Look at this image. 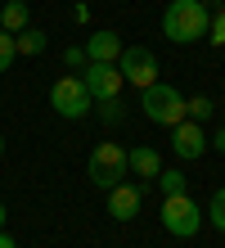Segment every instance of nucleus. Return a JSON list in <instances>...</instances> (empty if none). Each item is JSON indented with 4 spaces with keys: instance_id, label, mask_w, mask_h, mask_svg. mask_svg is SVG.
<instances>
[{
    "instance_id": "10",
    "label": "nucleus",
    "mask_w": 225,
    "mask_h": 248,
    "mask_svg": "<svg viewBox=\"0 0 225 248\" xmlns=\"http://www.w3.org/2000/svg\"><path fill=\"white\" fill-rule=\"evenodd\" d=\"M122 36H117L113 32V27H99V32H90L86 36V59L90 63H117V59H122Z\"/></svg>"
},
{
    "instance_id": "11",
    "label": "nucleus",
    "mask_w": 225,
    "mask_h": 248,
    "mask_svg": "<svg viewBox=\"0 0 225 248\" xmlns=\"http://www.w3.org/2000/svg\"><path fill=\"white\" fill-rule=\"evenodd\" d=\"M126 171H135L140 181H158V171H162V158H158V149H149V144L131 149V154H126Z\"/></svg>"
},
{
    "instance_id": "14",
    "label": "nucleus",
    "mask_w": 225,
    "mask_h": 248,
    "mask_svg": "<svg viewBox=\"0 0 225 248\" xmlns=\"http://www.w3.org/2000/svg\"><path fill=\"white\" fill-rule=\"evenodd\" d=\"M185 118H194V122H207V118H216V104L207 95H194V99H185Z\"/></svg>"
},
{
    "instance_id": "2",
    "label": "nucleus",
    "mask_w": 225,
    "mask_h": 248,
    "mask_svg": "<svg viewBox=\"0 0 225 248\" xmlns=\"http://www.w3.org/2000/svg\"><path fill=\"white\" fill-rule=\"evenodd\" d=\"M144 118L149 122H158V126H176V122H185V95L176 91V86L167 81H153V86H144Z\"/></svg>"
},
{
    "instance_id": "24",
    "label": "nucleus",
    "mask_w": 225,
    "mask_h": 248,
    "mask_svg": "<svg viewBox=\"0 0 225 248\" xmlns=\"http://www.w3.org/2000/svg\"><path fill=\"white\" fill-rule=\"evenodd\" d=\"M203 5H216V9H221V0H203Z\"/></svg>"
},
{
    "instance_id": "16",
    "label": "nucleus",
    "mask_w": 225,
    "mask_h": 248,
    "mask_svg": "<svg viewBox=\"0 0 225 248\" xmlns=\"http://www.w3.org/2000/svg\"><path fill=\"white\" fill-rule=\"evenodd\" d=\"M207 221L225 235V189H216V194H212V203H207Z\"/></svg>"
},
{
    "instance_id": "12",
    "label": "nucleus",
    "mask_w": 225,
    "mask_h": 248,
    "mask_svg": "<svg viewBox=\"0 0 225 248\" xmlns=\"http://www.w3.org/2000/svg\"><path fill=\"white\" fill-rule=\"evenodd\" d=\"M14 46H18V54H27V59H36V54H45V46H50V36L41 32V27L27 23L23 32H14Z\"/></svg>"
},
{
    "instance_id": "20",
    "label": "nucleus",
    "mask_w": 225,
    "mask_h": 248,
    "mask_svg": "<svg viewBox=\"0 0 225 248\" xmlns=\"http://www.w3.org/2000/svg\"><path fill=\"white\" fill-rule=\"evenodd\" d=\"M63 63H68L72 72L86 68V63H90V59H86V46H68V50H63Z\"/></svg>"
},
{
    "instance_id": "3",
    "label": "nucleus",
    "mask_w": 225,
    "mask_h": 248,
    "mask_svg": "<svg viewBox=\"0 0 225 248\" xmlns=\"http://www.w3.org/2000/svg\"><path fill=\"white\" fill-rule=\"evenodd\" d=\"M50 108L59 113V118H68V122H81L90 108H95V99H90V91H86V81H81V72L77 77H59L54 86H50Z\"/></svg>"
},
{
    "instance_id": "17",
    "label": "nucleus",
    "mask_w": 225,
    "mask_h": 248,
    "mask_svg": "<svg viewBox=\"0 0 225 248\" xmlns=\"http://www.w3.org/2000/svg\"><path fill=\"white\" fill-rule=\"evenodd\" d=\"M18 59V46H14V32L0 27V72H9V63Z\"/></svg>"
},
{
    "instance_id": "13",
    "label": "nucleus",
    "mask_w": 225,
    "mask_h": 248,
    "mask_svg": "<svg viewBox=\"0 0 225 248\" xmlns=\"http://www.w3.org/2000/svg\"><path fill=\"white\" fill-rule=\"evenodd\" d=\"M0 27H5V32H23V27H27V0L0 5Z\"/></svg>"
},
{
    "instance_id": "25",
    "label": "nucleus",
    "mask_w": 225,
    "mask_h": 248,
    "mask_svg": "<svg viewBox=\"0 0 225 248\" xmlns=\"http://www.w3.org/2000/svg\"><path fill=\"white\" fill-rule=\"evenodd\" d=\"M0 154H5V136H0Z\"/></svg>"
},
{
    "instance_id": "15",
    "label": "nucleus",
    "mask_w": 225,
    "mask_h": 248,
    "mask_svg": "<svg viewBox=\"0 0 225 248\" xmlns=\"http://www.w3.org/2000/svg\"><path fill=\"white\" fill-rule=\"evenodd\" d=\"M158 185H162V194H185V176H180V167H162L158 171Z\"/></svg>"
},
{
    "instance_id": "7",
    "label": "nucleus",
    "mask_w": 225,
    "mask_h": 248,
    "mask_svg": "<svg viewBox=\"0 0 225 248\" xmlns=\"http://www.w3.org/2000/svg\"><path fill=\"white\" fill-rule=\"evenodd\" d=\"M81 81H86V91H90V99H117L122 95V86H126V77L117 72V63H86L81 68Z\"/></svg>"
},
{
    "instance_id": "5",
    "label": "nucleus",
    "mask_w": 225,
    "mask_h": 248,
    "mask_svg": "<svg viewBox=\"0 0 225 248\" xmlns=\"http://www.w3.org/2000/svg\"><path fill=\"white\" fill-rule=\"evenodd\" d=\"M86 171H90V181H95L99 189H113L117 181H126V149H122V144H113V140L95 144Z\"/></svg>"
},
{
    "instance_id": "23",
    "label": "nucleus",
    "mask_w": 225,
    "mask_h": 248,
    "mask_svg": "<svg viewBox=\"0 0 225 248\" xmlns=\"http://www.w3.org/2000/svg\"><path fill=\"white\" fill-rule=\"evenodd\" d=\"M5 217H9V212H5V203H0V230H5Z\"/></svg>"
},
{
    "instance_id": "1",
    "label": "nucleus",
    "mask_w": 225,
    "mask_h": 248,
    "mask_svg": "<svg viewBox=\"0 0 225 248\" xmlns=\"http://www.w3.org/2000/svg\"><path fill=\"white\" fill-rule=\"evenodd\" d=\"M207 23H212V9L203 0H171L162 9V36L176 41V46H194V41L207 36Z\"/></svg>"
},
{
    "instance_id": "22",
    "label": "nucleus",
    "mask_w": 225,
    "mask_h": 248,
    "mask_svg": "<svg viewBox=\"0 0 225 248\" xmlns=\"http://www.w3.org/2000/svg\"><path fill=\"white\" fill-rule=\"evenodd\" d=\"M0 248H18V244H14V235H5V230H0Z\"/></svg>"
},
{
    "instance_id": "4",
    "label": "nucleus",
    "mask_w": 225,
    "mask_h": 248,
    "mask_svg": "<svg viewBox=\"0 0 225 248\" xmlns=\"http://www.w3.org/2000/svg\"><path fill=\"white\" fill-rule=\"evenodd\" d=\"M203 221H207V217H203V208L189 194H167V199H162V230H167V235L194 239Z\"/></svg>"
},
{
    "instance_id": "6",
    "label": "nucleus",
    "mask_w": 225,
    "mask_h": 248,
    "mask_svg": "<svg viewBox=\"0 0 225 248\" xmlns=\"http://www.w3.org/2000/svg\"><path fill=\"white\" fill-rule=\"evenodd\" d=\"M117 72L131 81V86H153L158 81V54L149 50V46H126L122 50V59H117Z\"/></svg>"
},
{
    "instance_id": "21",
    "label": "nucleus",
    "mask_w": 225,
    "mask_h": 248,
    "mask_svg": "<svg viewBox=\"0 0 225 248\" xmlns=\"http://www.w3.org/2000/svg\"><path fill=\"white\" fill-rule=\"evenodd\" d=\"M207 144H216V154H225V126L216 131V140H207Z\"/></svg>"
},
{
    "instance_id": "19",
    "label": "nucleus",
    "mask_w": 225,
    "mask_h": 248,
    "mask_svg": "<svg viewBox=\"0 0 225 248\" xmlns=\"http://www.w3.org/2000/svg\"><path fill=\"white\" fill-rule=\"evenodd\" d=\"M207 41H212V46H225V9L212 14V23H207Z\"/></svg>"
},
{
    "instance_id": "18",
    "label": "nucleus",
    "mask_w": 225,
    "mask_h": 248,
    "mask_svg": "<svg viewBox=\"0 0 225 248\" xmlns=\"http://www.w3.org/2000/svg\"><path fill=\"white\" fill-rule=\"evenodd\" d=\"M122 108H126L122 95H117V99H99V104H95V113H99L104 122H122Z\"/></svg>"
},
{
    "instance_id": "9",
    "label": "nucleus",
    "mask_w": 225,
    "mask_h": 248,
    "mask_svg": "<svg viewBox=\"0 0 225 248\" xmlns=\"http://www.w3.org/2000/svg\"><path fill=\"white\" fill-rule=\"evenodd\" d=\"M140 208H144V189L135 181H117L108 189V217H113V221H135Z\"/></svg>"
},
{
    "instance_id": "8",
    "label": "nucleus",
    "mask_w": 225,
    "mask_h": 248,
    "mask_svg": "<svg viewBox=\"0 0 225 248\" xmlns=\"http://www.w3.org/2000/svg\"><path fill=\"white\" fill-rule=\"evenodd\" d=\"M171 154L180 158V163H194V158L207 154V136H203V126L194 122V118H185V122L171 126Z\"/></svg>"
}]
</instances>
